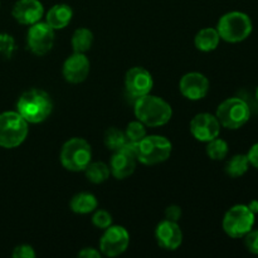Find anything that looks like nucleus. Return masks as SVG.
Instances as JSON below:
<instances>
[{
  "label": "nucleus",
  "instance_id": "obj_1",
  "mask_svg": "<svg viewBox=\"0 0 258 258\" xmlns=\"http://www.w3.org/2000/svg\"><path fill=\"white\" fill-rule=\"evenodd\" d=\"M53 111V101L45 91L32 88L25 91L17 102V112L28 123H40L47 120Z\"/></svg>",
  "mask_w": 258,
  "mask_h": 258
},
{
  "label": "nucleus",
  "instance_id": "obj_2",
  "mask_svg": "<svg viewBox=\"0 0 258 258\" xmlns=\"http://www.w3.org/2000/svg\"><path fill=\"white\" fill-rule=\"evenodd\" d=\"M134 111L136 118L149 127L166 125L173 116L171 106L161 97L151 96L150 93L136 98Z\"/></svg>",
  "mask_w": 258,
  "mask_h": 258
},
{
  "label": "nucleus",
  "instance_id": "obj_3",
  "mask_svg": "<svg viewBox=\"0 0 258 258\" xmlns=\"http://www.w3.org/2000/svg\"><path fill=\"white\" fill-rule=\"evenodd\" d=\"M252 29L251 18L242 12H229L222 15L217 25L221 39L228 43L243 42L251 35Z\"/></svg>",
  "mask_w": 258,
  "mask_h": 258
},
{
  "label": "nucleus",
  "instance_id": "obj_4",
  "mask_svg": "<svg viewBox=\"0 0 258 258\" xmlns=\"http://www.w3.org/2000/svg\"><path fill=\"white\" fill-rule=\"evenodd\" d=\"M28 133V122L17 111L0 113V148H18L24 143Z\"/></svg>",
  "mask_w": 258,
  "mask_h": 258
},
{
  "label": "nucleus",
  "instance_id": "obj_5",
  "mask_svg": "<svg viewBox=\"0 0 258 258\" xmlns=\"http://www.w3.org/2000/svg\"><path fill=\"white\" fill-rule=\"evenodd\" d=\"M92 159V149L88 141L73 138L66 141L60 150V163L70 171H83Z\"/></svg>",
  "mask_w": 258,
  "mask_h": 258
},
{
  "label": "nucleus",
  "instance_id": "obj_6",
  "mask_svg": "<svg viewBox=\"0 0 258 258\" xmlns=\"http://www.w3.org/2000/svg\"><path fill=\"white\" fill-rule=\"evenodd\" d=\"M219 123L229 130H237L248 122L251 117V110L248 103L238 97H231L224 100L218 106L216 112Z\"/></svg>",
  "mask_w": 258,
  "mask_h": 258
},
{
  "label": "nucleus",
  "instance_id": "obj_7",
  "mask_svg": "<svg viewBox=\"0 0 258 258\" xmlns=\"http://www.w3.org/2000/svg\"><path fill=\"white\" fill-rule=\"evenodd\" d=\"M256 214L246 204H237L232 207L223 217V231L231 238H243L251 229H253Z\"/></svg>",
  "mask_w": 258,
  "mask_h": 258
},
{
  "label": "nucleus",
  "instance_id": "obj_8",
  "mask_svg": "<svg viewBox=\"0 0 258 258\" xmlns=\"http://www.w3.org/2000/svg\"><path fill=\"white\" fill-rule=\"evenodd\" d=\"M173 145L164 136H145L139 143L138 160L145 165H156L168 160L171 155Z\"/></svg>",
  "mask_w": 258,
  "mask_h": 258
},
{
  "label": "nucleus",
  "instance_id": "obj_9",
  "mask_svg": "<svg viewBox=\"0 0 258 258\" xmlns=\"http://www.w3.org/2000/svg\"><path fill=\"white\" fill-rule=\"evenodd\" d=\"M27 43L30 52L35 55H44L54 44V29L47 22H37L30 25L27 34Z\"/></svg>",
  "mask_w": 258,
  "mask_h": 258
},
{
  "label": "nucleus",
  "instance_id": "obj_10",
  "mask_svg": "<svg viewBox=\"0 0 258 258\" xmlns=\"http://www.w3.org/2000/svg\"><path fill=\"white\" fill-rule=\"evenodd\" d=\"M130 234L122 226H110L100 239L101 253L107 257H117L127 249Z\"/></svg>",
  "mask_w": 258,
  "mask_h": 258
},
{
  "label": "nucleus",
  "instance_id": "obj_11",
  "mask_svg": "<svg viewBox=\"0 0 258 258\" xmlns=\"http://www.w3.org/2000/svg\"><path fill=\"white\" fill-rule=\"evenodd\" d=\"M190 133L198 141L202 143H208L213 139L218 138L221 133V123L216 115L212 113H198L194 116L190 121Z\"/></svg>",
  "mask_w": 258,
  "mask_h": 258
},
{
  "label": "nucleus",
  "instance_id": "obj_12",
  "mask_svg": "<svg viewBox=\"0 0 258 258\" xmlns=\"http://www.w3.org/2000/svg\"><path fill=\"white\" fill-rule=\"evenodd\" d=\"M154 80L151 73L143 67H133L125 76L126 91L133 97L139 98L150 93L153 90Z\"/></svg>",
  "mask_w": 258,
  "mask_h": 258
},
{
  "label": "nucleus",
  "instance_id": "obj_13",
  "mask_svg": "<svg viewBox=\"0 0 258 258\" xmlns=\"http://www.w3.org/2000/svg\"><path fill=\"white\" fill-rule=\"evenodd\" d=\"M179 90L185 98L190 101L202 100L209 92V81L199 72H189L181 77Z\"/></svg>",
  "mask_w": 258,
  "mask_h": 258
},
{
  "label": "nucleus",
  "instance_id": "obj_14",
  "mask_svg": "<svg viewBox=\"0 0 258 258\" xmlns=\"http://www.w3.org/2000/svg\"><path fill=\"white\" fill-rule=\"evenodd\" d=\"M90 60L85 53L73 52L72 55L67 58L63 63L62 73L67 82L77 85L83 82L90 73Z\"/></svg>",
  "mask_w": 258,
  "mask_h": 258
},
{
  "label": "nucleus",
  "instance_id": "obj_15",
  "mask_svg": "<svg viewBox=\"0 0 258 258\" xmlns=\"http://www.w3.org/2000/svg\"><path fill=\"white\" fill-rule=\"evenodd\" d=\"M155 238L161 248L168 249V251H175L183 243V232H181L178 222L165 219L156 227Z\"/></svg>",
  "mask_w": 258,
  "mask_h": 258
},
{
  "label": "nucleus",
  "instance_id": "obj_16",
  "mask_svg": "<svg viewBox=\"0 0 258 258\" xmlns=\"http://www.w3.org/2000/svg\"><path fill=\"white\" fill-rule=\"evenodd\" d=\"M12 15L18 23L32 25L44 15V7L39 0H18L12 9Z\"/></svg>",
  "mask_w": 258,
  "mask_h": 258
},
{
  "label": "nucleus",
  "instance_id": "obj_17",
  "mask_svg": "<svg viewBox=\"0 0 258 258\" xmlns=\"http://www.w3.org/2000/svg\"><path fill=\"white\" fill-rule=\"evenodd\" d=\"M136 161H138L136 156L126 151L125 149L115 151L110 163L111 174L120 180L128 178L135 171Z\"/></svg>",
  "mask_w": 258,
  "mask_h": 258
},
{
  "label": "nucleus",
  "instance_id": "obj_18",
  "mask_svg": "<svg viewBox=\"0 0 258 258\" xmlns=\"http://www.w3.org/2000/svg\"><path fill=\"white\" fill-rule=\"evenodd\" d=\"M73 17V10L67 4H57L53 5L48 10L45 15V22L50 25L54 30L63 29L71 23Z\"/></svg>",
  "mask_w": 258,
  "mask_h": 258
},
{
  "label": "nucleus",
  "instance_id": "obj_19",
  "mask_svg": "<svg viewBox=\"0 0 258 258\" xmlns=\"http://www.w3.org/2000/svg\"><path fill=\"white\" fill-rule=\"evenodd\" d=\"M219 40H221V37L218 34V30L214 28H204L197 33L194 44H196L197 49L202 50V52H212V50L217 49Z\"/></svg>",
  "mask_w": 258,
  "mask_h": 258
},
{
  "label": "nucleus",
  "instance_id": "obj_20",
  "mask_svg": "<svg viewBox=\"0 0 258 258\" xmlns=\"http://www.w3.org/2000/svg\"><path fill=\"white\" fill-rule=\"evenodd\" d=\"M72 212L77 214H88L97 208V199L91 193H78L71 199L70 203Z\"/></svg>",
  "mask_w": 258,
  "mask_h": 258
},
{
  "label": "nucleus",
  "instance_id": "obj_21",
  "mask_svg": "<svg viewBox=\"0 0 258 258\" xmlns=\"http://www.w3.org/2000/svg\"><path fill=\"white\" fill-rule=\"evenodd\" d=\"M249 166H251V164H249L247 155L237 154L227 161L224 170H226L227 175H229L231 178H241L248 171Z\"/></svg>",
  "mask_w": 258,
  "mask_h": 258
},
{
  "label": "nucleus",
  "instance_id": "obj_22",
  "mask_svg": "<svg viewBox=\"0 0 258 258\" xmlns=\"http://www.w3.org/2000/svg\"><path fill=\"white\" fill-rule=\"evenodd\" d=\"M72 48L76 53H86L91 49L93 43V33L87 28H78L72 35Z\"/></svg>",
  "mask_w": 258,
  "mask_h": 258
},
{
  "label": "nucleus",
  "instance_id": "obj_23",
  "mask_svg": "<svg viewBox=\"0 0 258 258\" xmlns=\"http://www.w3.org/2000/svg\"><path fill=\"white\" fill-rule=\"evenodd\" d=\"M86 173L88 180L93 184H101L107 180L111 175V170L105 163L102 161H96V163H90L87 168L83 170Z\"/></svg>",
  "mask_w": 258,
  "mask_h": 258
},
{
  "label": "nucleus",
  "instance_id": "obj_24",
  "mask_svg": "<svg viewBox=\"0 0 258 258\" xmlns=\"http://www.w3.org/2000/svg\"><path fill=\"white\" fill-rule=\"evenodd\" d=\"M103 143H105L106 148L112 150L113 153L120 149H122L123 146L127 143V139H126L125 131L118 130L117 127H110L106 130L105 138H103Z\"/></svg>",
  "mask_w": 258,
  "mask_h": 258
},
{
  "label": "nucleus",
  "instance_id": "obj_25",
  "mask_svg": "<svg viewBox=\"0 0 258 258\" xmlns=\"http://www.w3.org/2000/svg\"><path fill=\"white\" fill-rule=\"evenodd\" d=\"M228 151L229 148L227 141H224L223 139L219 138H216L213 139V140L208 141V145H207L206 148V153L207 155H208V158L216 161L226 159L227 155H228Z\"/></svg>",
  "mask_w": 258,
  "mask_h": 258
},
{
  "label": "nucleus",
  "instance_id": "obj_26",
  "mask_svg": "<svg viewBox=\"0 0 258 258\" xmlns=\"http://www.w3.org/2000/svg\"><path fill=\"white\" fill-rule=\"evenodd\" d=\"M125 135L127 141H131V143H140L146 136L145 125L143 122H140L139 120L133 121V122H130L126 126Z\"/></svg>",
  "mask_w": 258,
  "mask_h": 258
},
{
  "label": "nucleus",
  "instance_id": "obj_27",
  "mask_svg": "<svg viewBox=\"0 0 258 258\" xmlns=\"http://www.w3.org/2000/svg\"><path fill=\"white\" fill-rule=\"evenodd\" d=\"M17 45H15L14 38L8 33H0V55L7 59L13 57Z\"/></svg>",
  "mask_w": 258,
  "mask_h": 258
},
{
  "label": "nucleus",
  "instance_id": "obj_28",
  "mask_svg": "<svg viewBox=\"0 0 258 258\" xmlns=\"http://www.w3.org/2000/svg\"><path fill=\"white\" fill-rule=\"evenodd\" d=\"M92 223L93 226L97 227V228L106 229L110 226H112V216H111L108 212L100 209V211H97L93 214Z\"/></svg>",
  "mask_w": 258,
  "mask_h": 258
},
{
  "label": "nucleus",
  "instance_id": "obj_29",
  "mask_svg": "<svg viewBox=\"0 0 258 258\" xmlns=\"http://www.w3.org/2000/svg\"><path fill=\"white\" fill-rule=\"evenodd\" d=\"M244 238V246L251 253L258 254V229H251Z\"/></svg>",
  "mask_w": 258,
  "mask_h": 258
},
{
  "label": "nucleus",
  "instance_id": "obj_30",
  "mask_svg": "<svg viewBox=\"0 0 258 258\" xmlns=\"http://www.w3.org/2000/svg\"><path fill=\"white\" fill-rule=\"evenodd\" d=\"M12 256L14 258H34L35 252L29 244H20V246L15 247Z\"/></svg>",
  "mask_w": 258,
  "mask_h": 258
},
{
  "label": "nucleus",
  "instance_id": "obj_31",
  "mask_svg": "<svg viewBox=\"0 0 258 258\" xmlns=\"http://www.w3.org/2000/svg\"><path fill=\"white\" fill-rule=\"evenodd\" d=\"M181 214H183L181 208L179 206H175V204L169 206L168 208L165 209V219H168V221L179 222V219L181 218Z\"/></svg>",
  "mask_w": 258,
  "mask_h": 258
},
{
  "label": "nucleus",
  "instance_id": "obj_32",
  "mask_svg": "<svg viewBox=\"0 0 258 258\" xmlns=\"http://www.w3.org/2000/svg\"><path fill=\"white\" fill-rule=\"evenodd\" d=\"M247 158H248L249 164L258 169V143L251 146L248 154H247Z\"/></svg>",
  "mask_w": 258,
  "mask_h": 258
},
{
  "label": "nucleus",
  "instance_id": "obj_33",
  "mask_svg": "<svg viewBox=\"0 0 258 258\" xmlns=\"http://www.w3.org/2000/svg\"><path fill=\"white\" fill-rule=\"evenodd\" d=\"M78 257L81 258H100L101 253L95 248H83L78 253Z\"/></svg>",
  "mask_w": 258,
  "mask_h": 258
},
{
  "label": "nucleus",
  "instance_id": "obj_34",
  "mask_svg": "<svg viewBox=\"0 0 258 258\" xmlns=\"http://www.w3.org/2000/svg\"><path fill=\"white\" fill-rule=\"evenodd\" d=\"M248 207H249V209H251V211L253 212L254 214L258 213V202H257V201L251 202V203L248 204Z\"/></svg>",
  "mask_w": 258,
  "mask_h": 258
},
{
  "label": "nucleus",
  "instance_id": "obj_35",
  "mask_svg": "<svg viewBox=\"0 0 258 258\" xmlns=\"http://www.w3.org/2000/svg\"><path fill=\"white\" fill-rule=\"evenodd\" d=\"M256 100L258 101V87H257V90H256Z\"/></svg>",
  "mask_w": 258,
  "mask_h": 258
}]
</instances>
